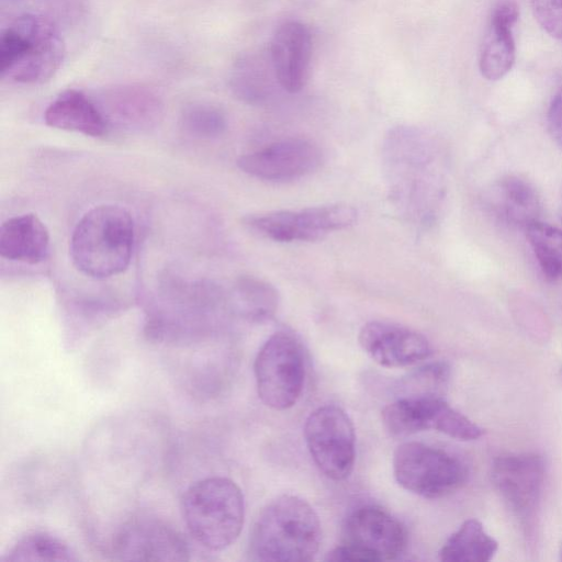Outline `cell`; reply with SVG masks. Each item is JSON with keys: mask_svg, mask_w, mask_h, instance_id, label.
Masks as SVG:
<instances>
[{"mask_svg": "<svg viewBox=\"0 0 562 562\" xmlns=\"http://www.w3.org/2000/svg\"><path fill=\"white\" fill-rule=\"evenodd\" d=\"M135 224L128 210L101 204L87 211L75 226L69 251L76 268L93 279L122 273L130 266Z\"/></svg>", "mask_w": 562, "mask_h": 562, "instance_id": "cell-3", "label": "cell"}, {"mask_svg": "<svg viewBox=\"0 0 562 562\" xmlns=\"http://www.w3.org/2000/svg\"><path fill=\"white\" fill-rule=\"evenodd\" d=\"M268 52L280 88L289 93L300 92L307 82L313 54L310 29L294 20L281 23Z\"/></svg>", "mask_w": 562, "mask_h": 562, "instance_id": "cell-16", "label": "cell"}, {"mask_svg": "<svg viewBox=\"0 0 562 562\" xmlns=\"http://www.w3.org/2000/svg\"><path fill=\"white\" fill-rule=\"evenodd\" d=\"M561 559H562V551H561Z\"/></svg>", "mask_w": 562, "mask_h": 562, "instance_id": "cell-30", "label": "cell"}, {"mask_svg": "<svg viewBox=\"0 0 562 562\" xmlns=\"http://www.w3.org/2000/svg\"><path fill=\"white\" fill-rule=\"evenodd\" d=\"M236 293L243 313L255 321L270 318L279 305L277 289L258 278H241L236 285Z\"/></svg>", "mask_w": 562, "mask_h": 562, "instance_id": "cell-26", "label": "cell"}, {"mask_svg": "<svg viewBox=\"0 0 562 562\" xmlns=\"http://www.w3.org/2000/svg\"><path fill=\"white\" fill-rule=\"evenodd\" d=\"M229 86L245 103L261 105L268 102L279 86L269 52L240 57L232 68Z\"/></svg>", "mask_w": 562, "mask_h": 562, "instance_id": "cell-22", "label": "cell"}, {"mask_svg": "<svg viewBox=\"0 0 562 562\" xmlns=\"http://www.w3.org/2000/svg\"><path fill=\"white\" fill-rule=\"evenodd\" d=\"M492 207L505 223L526 228L538 221L541 212L540 196L535 187L517 176L501 179L491 192Z\"/></svg>", "mask_w": 562, "mask_h": 562, "instance_id": "cell-21", "label": "cell"}, {"mask_svg": "<svg viewBox=\"0 0 562 562\" xmlns=\"http://www.w3.org/2000/svg\"><path fill=\"white\" fill-rule=\"evenodd\" d=\"M362 350L385 368H404L428 359L432 347L420 333L387 322L364 324L358 335Z\"/></svg>", "mask_w": 562, "mask_h": 562, "instance_id": "cell-15", "label": "cell"}, {"mask_svg": "<svg viewBox=\"0 0 562 562\" xmlns=\"http://www.w3.org/2000/svg\"><path fill=\"white\" fill-rule=\"evenodd\" d=\"M535 19L552 37L562 41V0H530Z\"/></svg>", "mask_w": 562, "mask_h": 562, "instance_id": "cell-28", "label": "cell"}, {"mask_svg": "<svg viewBox=\"0 0 562 562\" xmlns=\"http://www.w3.org/2000/svg\"><path fill=\"white\" fill-rule=\"evenodd\" d=\"M519 10L515 0H498L491 10L479 53V68L491 81L503 78L516 59L514 27Z\"/></svg>", "mask_w": 562, "mask_h": 562, "instance_id": "cell-17", "label": "cell"}, {"mask_svg": "<svg viewBox=\"0 0 562 562\" xmlns=\"http://www.w3.org/2000/svg\"><path fill=\"white\" fill-rule=\"evenodd\" d=\"M341 536V543L359 551L366 562L395 560L407 546V532L402 522L373 505L352 510L346 518Z\"/></svg>", "mask_w": 562, "mask_h": 562, "instance_id": "cell-13", "label": "cell"}, {"mask_svg": "<svg viewBox=\"0 0 562 562\" xmlns=\"http://www.w3.org/2000/svg\"><path fill=\"white\" fill-rule=\"evenodd\" d=\"M498 549L476 519L465 520L443 543L439 559L445 562H487Z\"/></svg>", "mask_w": 562, "mask_h": 562, "instance_id": "cell-23", "label": "cell"}, {"mask_svg": "<svg viewBox=\"0 0 562 562\" xmlns=\"http://www.w3.org/2000/svg\"><path fill=\"white\" fill-rule=\"evenodd\" d=\"M181 514L195 542L210 551H222L232 546L241 532L244 495L228 477H204L184 491Z\"/></svg>", "mask_w": 562, "mask_h": 562, "instance_id": "cell-5", "label": "cell"}, {"mask_svg": "<svg viewBox=\"0 0 562 562\" xmlns=\"http://www.w3.org/2000/svg\"><path fill=\"white\" fill-rule=\"evenodd\" d=\"M50 236L46 225L33 213L16 215L0 227L1 257L36 265L46 259Z\"/></svg>", "mask_w": 562, "mask_h": 562, "instance_id": "cell-20", "label": "cell"}, {"mask_svg": "<svg viewBox=\"0 0 562 562\" xmlns=\"http://www.w3.org/2000/svg\"><path fill=\"white\" fill-rule=\"evenodd\" d=\"M382 165L387 194L398 214L417 227L432 224L445 191L443 160L434 135L411 125L390 130Z\"/></svg>", "mask_w": 562, "mask_h": 562, "instance_id": "cell-1", "label": "cell"}, {"mask_svg": "<svg viewBox=\"0 0 562 562\" xmlns=\"http://www.w3.org/2000/svg\"><path fill=\"white\" fill-rule=\"evenodd\" d=\"M44 121L50 127L91 137L104 136L109 130L95 100L76 89L66 90L52 101Z\"/></svg>", "mask_w": 562, "mask_h": 562, "instance_id": "cell-19", "label": "cell"}, {"mask_svg": "<svg viewBox=\"0 0 562 562\" xmlns=\"http://www.w3.org/2000/svg\"><path fill=\"white\" fill-rule=\"evenodd\" d=\"M492 481L527 531L535 525L546 477V462L535 452L506 453L494 459Z\"/></svg>", "mask_w": 562, "mask_h": 562, "instance_id": "cell-12", "label": "cell"}, {"mask_svg": "<svg viewBox=\"0 0 562 562\" xmlns=\"http://www.w3.org/2000/svg\"><path fill=\"white\" fill-rule=\"evenodd\" d=\"M16 561H78L76 551L60 537L44 530H32L19 537L0 559Z\"/></svg>", "mask_w": 562, "mask_h": 562, "instance_id": "cell-24", "label": "cell"}, {"mask_svg": "<svg viewBox=\"0 0 562 562\" xmlns=\"http://www.w3.org/2000/svg\"><path fill=\"white\" fill-rule=\"evenodd\" d=\"M547 123L551 137L562 149V86L552 97L547 113Z\"/></svg>", "mask_w": 562, "mask_h": 562, "instance_id": "cell-29", "label": "cell"}, {"mask_svg": "<svg viewBox=\"0 0 562 562\" xmlns=\"http://www.w3.org/2000/svg\"><path fill=\"white\" fill-rule=\"evenodd\" d=\"M357 216L353 206L339 203L255 214L248 216L245 223L256 233L274 241H313L351 226Z\"/></svg>", "mask_w": 562, "mask_h": 562, "instance_id": "cell-11", "label": "cell"}, {"mask_svg": "<svg viewBox=\"0 0 562 562\" xmlns=\"http://www.w3.org/2000/svg\"><path fill=\"white\" fill-rule=\"evenodd\" d=\"M109 553L124 561H189L183 535L167 520L149 514L126 519L111 538Z\"/></svg>", "mask_w": 562, "mask_h": 562, "instance_id": "cell-10", "label": "cell"}, {"mask_svg": "<svg viewBox=\"0 0 562 562\" xmlns=\"http://www.w3.org/2000/svg\"><path fill=\"white\" fill-rule=\"evenodd\" d=\"M307 450L317 469L333 481L346 480L356 459V434L348 414L327 404L314 409L304 424Z\"/></svg>", "mask_w": 562, "mask_h": 562, "instance_id": "cell-9", "label": "cell"}, {"mask_svg": "<svg viewBox=\"0 0 562 562\" xmlns=\"http://www.w3.org/2000/svg\"><path fill=\"white\" fill-rule=\"evenodd\" d=\"M65 53L54 21L42 14H23L1 33L0 76L14 83H43L58 71Z\"/></svg>", "mask_w": 562, "mask_h": 562, "instance_id": "cell-4", "label": "cell"}, {"mask_svg": "<svg viewBox=\"0 0 562 562\" xmlns=\"http://www.w3.org/2000/svg\"><path fill=\"white\" fill-rule=\"evenodd\" d=\"M392 463L396 482L424 498L445 497L464 485L469 476L458 457L418 441L397 446Z\"/></svg>", "mask_w": 562, "mask_h": 562, "instance_id": "cell-6", "label": "cell"}, {"mask_svg": "<svg viewBox=\"0 0 562 562\" xmlns=\"http://www.w3.org/2000/svg\"><path fill=\"white\" fill-rule=\"evenodd\" d=\"M95 102L109 128H148L159 121L164 110L159 95L142 85L113 86L101 92Z\"/></svg>", "mask_w": 562, "mask_h": 562, "instance_id": "cell-18", "label": "cell"}, {"mask_svg": "<svg viewBox=\"0 0 562 562\" xmlns=\"http://www.w3.org/2000/svg\"><path fill=\"white\" fill-rule=\"evenodd\" d=\"M181 125L191 135L213 138L225 132L227 120L224 112L215 105L192 103L183 109Z\"/></svg>", "mask_w": 562, "mask_h": 562, "instance_id": "cell-27", "label": "cell"}, {"mask_svg": "<svg viewBox=\"0 0 562 562\" xmlns=\"http://www.w3.org/2000/svg\"><path fill=\"white\" fill-rule=\"evenodd\" d=\"M254 373L261 402L277 411L292 407L300 398L305 380L304 352L290 333L271 335L259 349Z\"/></svg>", "mask_w": 562, "mask_h": 562, "instance_id": "cell-7", "label": "cell"}, {"mask_svg": "<svg viewBox=\"0 0 562 562\" xmlns=\"http://www.w3.org/2000/svg\"><path fill=\"white\" fill-rule=\"evenodd\" d=\"M386 430L398 437L437 430L451 438L471 441L484 430L438 394H408L387 404L381 414Z\"/></svg>", "mask_w": 562, "mask_h": 562, "instance_id": "cell-8", "label": "cell"}, {"mask_svg": "<svg viewBox=\"0 0 562 562\" xmlns=\"http://www.w3.org/2000/svg\"><path fill=\"white\" fill-rule=\"evenodd\" d=\"M525 232L544 278L551 282L561 280L562 228L538 220L530 223Z\"/></svg>", "mask_w": 562, "mask_h": 562, "instance_id": "cell-25", "label": "cell"}, {"mask_svg": "<svg viewBox=\"0 0 562 562\" xmlns=\"http://www.w3.org/2000/svg\"><path fill=\"white\" fill-rule=\"evenodd\" d=\"M322 160V150L314 142L291 137L240 156L237 166L254 178L284 182L310 175Z\"/></svg>", "mask_w": 562, "mask_h": 562, "instance_id": "cell-14", "label": "cell"}, {"mask_svg": "<svg viewBox=\"0 0 562 562\" xmlns=\"http://www.w3.org/2000/svg\"><path fill=\"white\" fill-rule=\"evenodd\" d=\"M322 527L314 508L296 495H281L260 512L250 531L249 555L265 562H306L317 554Z\"/></svg>", "mask_w": 562, "mask_h": 562, "instance_id": "cell-2", "label": "cell"}]
</instances>
